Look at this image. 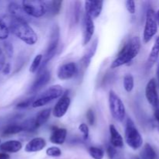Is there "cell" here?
<instances>
[{
    "instance_id": "277c9868",
    "label": "cell",
    "mask_w": 159,
    "mask_h": 159,
    "mask_svg": "<svg viewBox=\"0 0 159 159\" xmlns=\"http://www.w3.org/2000/svg\"><path fill=\"white\" fill-rule=\"evenodd\" d=\"M63 94V89L61 85H54L49 87L43 93L35 98L32 107L34 108H39L47 105L54 99L61 97Z\"/></svg>"
},
{
    "instance_id": "7a4b0ae2",
    "label": "cell",
    "mask_w": 159,
    "mask_h": 159,
    "mask_svg": "<svg viewBox=\"0 0 159 159\" xmlns=\"http://www.w3.org/2000/svg\"><path fill=\"white\" fill-rule=\"evenodd\" d=\"M141 47V39L138 37H132L120 50L116 59L112 62L111 68H116L131 61L139 54Z\"/></svg>"
},
{
    "instance_id": "f35d334b",
    "label": "cell",
    "mask_w": 159,
    "mask_h": 159,
    "mask_svg": "<svg viewBox=\"0 0 159 159\" xmlns=\"http://www.w3.org/2000/svg\"><path fill=\"white\" fill-rule=\"evenodd\" d=\"M5 65H6V63H5V56L2 51L0 48V71H2Z\"/></svg>"
},
{
    "instance_id": "4dcf8cb0",
    "label": "cell",
    "mask_w": 159,
    "mask_h": 159,
    "mask_svg": "<svg viewBox=\"0 0 159 159\" xmlns=\"http://www.w3.org/2000/svg\"><path fill=\"white\" fill-rule=\"evenodd\" d=\"M46 154L48 156L53 157V158H57L61 155V151L59 148L53 146V147L48 148L46 150Z\"/></svg>"
},
{
    "instance_id": "ac0fdd59",
    "label": "cell",
    "mask_w": 159,
    "mask_h": 159,
    "mask_svg": "<svg viewBox=\"0 0 159 159\" xmlns=\"http://www.w3.org/2000/svg\"><path fill=\"white\" fill-rule=\"evenodd\" d=\"M110 143L111 145L116 148H121L124 146V139L119 133L114 125H110Z\"/></svg>"
},
{
    "instance_id": "74e56055",
    "label": "cell",
    "mask_w": 159,
    "mask_h": 159,
    "mask_svg": "<svg viewBox=\"0 0 159 159\" xmlns=\"http://www.w3.org/2000/svg\"><path fill=\"white\" fill-rule=\"evenodd\" d=\"M154 116H155V120L156 121L157 127L159 130V102L155 107H154Z\"/></svg>"
},
{
    "instance_id": "44dd1931",
    "label": "cell",
    "mask_w": 159,
    "mask_h": 159,
    "mask_svg": "<svg viewBox=\"0 0 159 159\" xmlns=\"http://www.w3.org/2000/svg\"><path fill=\"white\" fill-rule=\"evenodd\" d=\"M159 57V36L155 40V43L152 48L150 54H149L148 59V64L149 67H152L155 62L157 61Z\"/></svg>"
},
{
    "instance_id": "4316f807",
    "label": "cell",
    "mask_w": 159,
    "mask_h": 159,
    "mask_svg": "<svg viewBox=\"0 0 159 159\" xmlns=\"http://www.w3.org/2000/svg\"><path fill=\"white\" fill-rule=\"evenodd\" d=\"M43 56L41 54H39L34 57V61H33L32 64H31L30 67V71L31 73H35L38 71L39 68H40V65L43 61Z\"/></svg>"
},
{
    "instance_id": "5b68a950",
    "label": "cell",
    "mask_w": 159,
    "mask_h": 159,
    "mask_svg": "<svg viewBox=\"0 0 159 159\" xmlns=\"http://www.w3.org/2000/svg\"><path fill=\"white\" fill-rule=\"evenodd\" d=\"M109 107L113 117L116 120L122 122L126 116L125 106L113 91H110L109 93Z\"/></svg>"
},
{
    "instance_id": "ab89813d",
    "label": "cell",
    "mask_w": 159,
    "mask_h": 159,
    "mask_svg": "<svg viewBox=\"0 0 159 159\" xmlns=\"http://www.w3.org/2000/svg\"><path fill=\"white\" fill-rule=\"evenodd\" d=\"M10 69H11V66H10V64L7 63L5 65L4 68L2 69V73L4 75H9V72H10Z\"/></svg>"
},
{
    "instance_id": "9c48e42d",
    "label": "cell",
    "mask_w": 159,
    "mask_h": 159,
    "mask_svg": "<svg viewBox=\"0 0 159 159\" xmlns=\"http://www.w3.org/2000/svg\"><path fill=\"white\" fill-rule=\"evenodd\" d=\"M78 71L77 65L74 62H69L62 65L57 70V78L60 80L65 81L74 77Z\"/></svg>"
},
{
    "instance_id": "7bdbcfd3",
    "label": "cell",
    "mask_w": 159,
    "mask_h": 159,
    "mask_svg": "<svg viewBox=\"0 0 159 159\" xmlns=\"http://www.w3.org/2000/svg\"><path fill=\"white\" fill-rule=\"evenodd\" d=\"M156 18H157V21H158V24L159 25V9L156 12Z\"/></svg>"
},
{
    "instance_id": "484cf974",
    "label": "cell",
    "mask_w": 159,
    "mask_h": 159,
    "mask_svg": "<svg viewBox=\"0 0 159 159\" xmlns=\"http://www.w3.org/2000/svg\"><path fill=\"white\" fill-rule=\"evenodd\" d=\"M62 2L61 1H52L49 2V3L47 2V6H48V11L49 10L51 14L56 15L60 12V9L61 8Z\"/></svg>"
},
{
    "instance_id": "b9f144b4",
    "label": "cell",
    "mask_w": 159,
    "mask_h": 159,
    "mask_svg": "<svg viewBox=\"0 0 159 159\" xmlns=\"http://www.w3.org/2000/svg\"><path fill=\"white\" fill-rule=\"evenodd\" d=\"M156 74H157V79H158V85H159V62L158 64V66H157Z\"/></svg>"
},
{
    "instance_id": "d6986e66",
    "label": "cell",
    "mask_w": 159,
    "mask_h": 159,
    "mask_svg": "<svg viewBox=\"0 0 159 159\" xmlns=\"http://www.w3.org/2000/svg\"><path fill=\"white\" fill-rule=\"evenodd\" d=\"M22 148H23L22 143L16 140L6 141L0 144V150L9 153H16L21 150Z\"/></svg>"
},
{
    "instance_id": "1f68e13d",
    "label": "cell",
    "mask_w": 159,
    "mask_h": 159,
    "mask_svg": "<svg viewBox=\"0 0 159 159\" xmlns=\"http://www.w3.org/2000/svg\"><path fill=\"white\" fill-rule=\"evenodd\" d=\"M79 130H80L81 133L83 135V138L84 140H87L89 138V127L87 124H81L79 127Z\"/></svg>"
},
{
    "instance_id": "e0dca14e",
    "label": "cell",
    "mask_w": 159,
    "mask_h": 159,
    "mask_svg": "<svg viewBox=\"0 0 159 159\" xmlns=\"http://www.w3.org/2000/svg\"><path fill=\"white\" fill-rule=\"evenodd\" d=\"M67 130L65 128L54 127L50 137V141L54 144H63L66 140Z\"/></svg>"
},
{
    "instance_id": "f1b7e54d",
    "label": "cell",
    "mask_w": 159,
    "mask_h": 159,
    "mask_svg": "<svg viewBox=\"0 0 159 159\" xmlns=\"http://www.w3.org/2000/svg\"><path fill=\"white\" fill-rule=\"evenodd\" d=\"M89 153L93 159H102L104 157L103 150L96 147L89 148Z\"/></svg>"
},
{
    "instance_id": "8d00e7d4",
    "label": "cell",
    "mask_w": 159,
    "mask_h": 159,
    "mask_svg": "<svg viewBox=\"0 0 159 159\" xmlns=\"http://www.w3.org/2000/svg\"><path fill=\"white\" fill-rule=\"evenodd\" d=\"M4 48L6 49V53L9 57H12V53H13V48H12V45L9 42H5L4 43Z\"/></svg>"
},
{
    "instance_id": "836d02e7",
    "label": "cell",
    "mask_w": 159,
    "mask_h": 159,
    "mask_svg": "<svg viewBox=\"0 0 159 159\" xmlns=\"http://www.w3.org/2000/svg\"><path fill=\"white\" fill-rule=\"evenodd\" d=\"M36 97H32V98H30V99H26L24 101H22L20 102V103L17 104V108H20V109H23V108H26V107H30V105H32L33 102H34V99H35Z\"/></svg>"
},
{
    "instance_id": "2e32d148",
    "label": "cell",
    "mask_w": 159,
    "mask_h": 159,
    "mask_svg": "<svg viewBox=\"0 0 159 159\" xmlns=\"http://www.w3.org/2000/svg\"><path fill=\"white\" fill-rule=\"evenodd\" d=\"M46 147V141L42 138H35L29 141L25 146V152L28 153L37 152Z\"/></svg>"
},
{
    "instance_id": "ba28073f",
    "label": "cell",
    "mask_w": 159,
    "mask_h": 159,
    "mask_svg": "<svg viewBox=\"0 0 159 159\" xmlns=\"http://www.w3.org/2000/svg\"><path fill=\"white\" fill-rule=\"evenodd\" d=\"M59 39H60V30H59L58 26L56 25L53 27L52 31H51L49 43H48V46L47 48L45 55L43 56V65H42L40 71H41L43 67L47 65V63H48V61H50L54 57V54L57 51V46H58Z\"/></svg>"
},
{
    "instance_id": "8992f818",
    "label": "cell",
    "mask_w": 159,
    "mask_h": 159,
    "mask_svg": "<svg viewBox=\"0 0 159 159\" xmlns=\"http://www.w3.org/2000/svg\"><path fill=\"white\" fill-rule=\"evenodd\" d=\"M22 7L30 17L40 18L48 12L47 2L40 0H30L22 2Z\"/></svg>"
},
{
    "instance_id": "60d3db41",
    "label": "cell",
    "mask_w": 159,
    "mask_h": 159,
    "mask_svg": "<svg viewBox=\"0 0 159 159\" xmlns=\"http://www.w3.org/2000/svg\"><path fill=\"white\" fill-rule=\"evenodd\" d=\"M9 155L6 153H0V159H9Z\"/></svg>"
},
{
    "instance_id": "7c38bea8",
    "label": "cell",
    "mask_w": 159,
    "mask_h": 159,
    "mask_svg": "<svg viewBox=\"0 0 159 159\" xmlns=\"http://www.w3.org/2000/svg\"><path fill=\"white\" fill-rule=\"evenodd\" d=\"M71 104V99L69 96L67 95H64L60 99L57 101L53 110V115L56 118H61L65 115L68 111V108Z\"/></svg>"
},
{
    "instance_id": "d4e9b609",
    "label": "cell",
    "mask_w": 159,
    "mask_h": 159,
    "mask_svg": "<svg viewBox=\"0 0 159 159\" xmlns=\"http://www.w3.org/2000/svg\"><path fill=\"white\" fill-rule=\"evenodd\" d=\"M124 89L127 93H130L134 87V79L130 74H127L124 78Z\"/></svg>"
},
{
    "instance_id": "5bb4252c",
    "label": "cell",
    "mask_w": 159,
    "mask_h": 159,
    "mask_svg": "<svg viewBox=\"0 0 159 159\" xmlns=\"http://www.w3.org/2000/svg\"><path fill=\"white\" fill-rule=\"evenodd\" d=\"M103 2L102 1H85V14L93 19H96L100 16L102 10Z\"/></svg>"
},
{
    "instance_id": "9a60e30c",
    "label": "cell",
    "mask_w": 159,
    "mask_h": 159,
    "mask_svg": "<svg viewBox=\"0 0 159 159\" xmlns=\"http://www.w3.org/2000/svg\"><path fill=\"white\" fill-rule=\"evenodd\" d=\"M8 9H9L11 16L13 17V18L26 22V23L29 22L30 16L23 10L22 6H20V5L16 2H11L9 3Z\"/></svg>"
},
{
    "instance_id": "d590c367",
    "label": "cell",
    "mask_w": 159,
    "mask_h": 159,
    "mask_svg": "<svg viewBox=\"0 0 159 159\" xmlns=\"http://www.w3.org/2000/svg\"><path fill=\"white\" fill-rule=\"evenodd\" d=\"M86 117L90 125H93L95 123V115L93 110H88V112H87L86 113Z\"/></svg>"
},
{
    "instance_id": "4fadbf2b",
    "label": "cell",
    "mask_w": 159,
    "mask_h": 159,
    "mask_svg": "<svg viewBox=\"0 0 159 159\" xmlns=\"http://www.w3.org/2000/svg\"><path fill=\"white\" fill-rule=\"evenodd\" d=\"M51 79V73L48 71H42L37 76V79L34 81L32 86L30 89V94H34L40 91L49 82Z\"/></svg>"
},
{
    "instance_id": "6da1fadb",
    "label": "cell",
    "mask_w": 159,
    "mask_h": 159,
    "mask_svg": "<svg viewBox=\"0 0 159 159\" xmlns=\"http://www.w3.org/2000/svg\"><path fill=\"white\" fill-rule=\"evenodd\" d=\"M9 31L28 45H34L37 42V34L28 23L11 16L9 23Z\"/></svg>"
},
{
    "instance_id": "3957f363",
    "label": "cell",
    "mask_w": 159,
    "mask_h": 159,
    "mask_svg": "<svg viewBox=\"0 0 159 159\" xmlns=\"http://www.w3.org/2000/svg\"><path fill=\"white\" fill-rule=\"evenodd\" d=\"M125 141L127 145L133 150H138L143 144L142 136L130 118H128L126 123Z\"/></svg>"
},
{
    "instance_id": "cb8c5ba5",
    "label": "cell",
    "mask_w": 159,
    "mask_h": 159,
    "mask_svg": "<svg viewBox=\"0 0 159 159\" xmlns=\"http://www.w3.org/2000/svg\"><path fill=\"white\" fill-rule=\"evenodd\" d=\"M23 131V127H22L21 124L18 125V124H12V125H9L6 127L4 129L2 132L3 136H9V135L16 134L20 133V132Z\"/></svg>"
},
{
    "instance_id": "83f0119b",
    "label": "cell",
    "mask_w": 159,
    "mask_h": 159,
    "mask_svg": "<svg viewBox=\"0 0 159 159\" xmlns=\"http://www.w3.org/2000/svg\"><path fill=\"white\" fill-rule=\"evenodd\" d=\"M21 126L24 131L32 132L34 131L36 129H37V126H36L35 119H34V118H33V119L26 120V121H24V122L21 124Z\"/></svg>"
},
{
    "instance_id": "ee69618b",
    "label": "cell",
    "mask_w": 159,
    "mask_h": 159,
    "mask_svg": "<svg viewBox=\"0 0 159 159\" xmlns=\"http://www.w3.org/2000/svg\"><path fill=\"white\" fill-rule=\"evenodd\" d=\"M136 159H141V158H136Z\"/></svg>"
},
{
    "instance_id": "7402d4cb",
    "label": "cell",
    "mask_w": 159,
    "mask_h": 159,
    "mask_svg": "<svg viewBox=\"0 0 159 159\" xmlns=\"http://www.w3.org/2000/svg\"><path fill=\"white\" fill-rule=\"evenodd\" d=\"M51 109H45V110H42L40 113L37 114V117L35 118V123L37 127H41L42 125L45 124L47 121L49 120L50 116H51Z\"/></svg>"
},
{
    "instance_id": "30bf717a",
    "label": "cell",
    "mask_w": 159,
    "mask_h": 159,
    "mask_svg": "<svg viewBox=\"0 0 159 159\" xmlns=\"http://www.w3.org/2000/svg\"><path fill=\"white\" fill-rule=\"evenodd\" d=\"M145 96L148 102L153 107L159 102V97L157 91V82L155 79H152L147 83L145 88Z\"/></svg>"
},
{
    "instance_id": "e575fe53",
    "label": "cell",
    "mask_w": 159,
    "mask_h": 159,
    "mask_svg": "<svg viewBox=\"0 0 159 159\" xmlns=\"http://www.w3.org/2000/svg\"><path fill=\"white\" fill-rule=\"evenodd\" d=\"M107 155H108L109 158H110V159H113L116 155V148H114L113 146H112V145L108 146V147H107Z\"/></svg>"
},
{
    "instance_id": "f546056e",
    "label": "cell",
    "mask_w": 159,
    "mask_h": 159,
    "mask_svg": "<svg viewBox=\"0 0 159 159\" xmlns=\"http://www.w3.org/2000/svg\"><path fill=\"white\" fill-rule=\"evenodd\" d=\"M9 29L7 24L0 19V40H6L9 37Z\"/></svg>"
},
{
    "instance_id": "603a6c76",
    "label": "cell",
    "mask_w": 159,
    "mask_h": 159,
    "mask_svg": "<svg viewBox=\"0 0 159 159\" xmlns=\"http://www.w3.org/2000/svg\"><path fill=\"white\" fill-rule=\"evenodd\" d=\"M141 159H157L156 152L148 143L144 144L141 152Z\"/></svg>"
},
{
    "instance_id": "d6a6232c",
    "label": "cell",
    "mask_w": 159,
    "mask_h": 159,
    "mask_svg": "<svg viewBox=\"0 0 159 159\" xmlns=\"http://www.w3.org/2000/svg\"><path fill=\"white\" fill-rule=\"evenodd\" d=\"M125 6L127 8V11L130 12V14H134L136 12V5H135V2L132 1V0H127L125 2Z\"/></svg>"
},
{
    "instance_id": "8fae6325",
    "label": "cell",
    "mask_w": 159,
    "mask_h": 159,
    "mask_svg": "<svg viewBox=\"0 0 159 159\" xmlns=\"http://www.w3.org/2000/svg\"><path fill=\"white\" fill-rule=\"evenodd\" d=\"M95 25L93 19L89 16L85 14L84 17V26H83V40L82 44L84 46L88 44L91 41L93 36L94 34Z\"/></svg>"
},
{
    "instance_id": "ffe728a7",
    "label": "cell",
    "mask_w": 159,
    "mask_h": 159,
    "mask_svg": "<svg viewBox=\"0 0 159 159\" xmlns=\"http://www.w3.org/2000/svg\"><path fill=\"white\" fill-rule=\"evenodd\" d=\"M97 46H98V40L97 39H96V40L92 43V44L89 47V48L86 50L85 54H84L82 61H83V63L85 64V65H86V66L89 64L91 59L93 58L94 54H96V49H97Z\"/></svg>"
},
{
    "instance_id": "52a82bcc",
    "label": "cell",
    "mask_w": 159,
    "mask_h": 159,
    "mask_svg": "<svg viewBox=\"0 0 159 159\" xmlns=\"http://www.w3.org/2000/svg\"><path fill=\"white\" fill-rule=\"evenodd\" d=\"M158 31V21L156 18V12L152 9L148 10L146 14L145 25H144L143 40L145 43H148Z\"/></svg>"
},
{
    "instance_id": "f6af8a7d",
    "label": "cell",
    "mask_w": 159,
    "mask_h": 159,
    "mask_svg": "<svg viewBox=\"0 0 159 159\" xmlns=\"http://www.w3.org/2000/svg\"><path fill=\"white\" fill-rule=\"evenodd\" d=\"M0 143H1V140H0Z\"/></svg>"
}]
</instances>
